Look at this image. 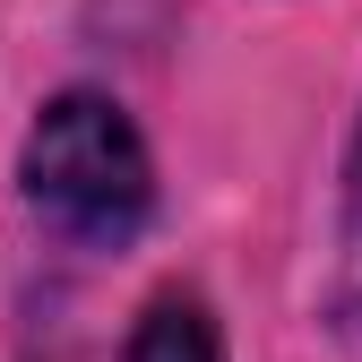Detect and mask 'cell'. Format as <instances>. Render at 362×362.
<instances>
[{"instance_id":"cell-3","label":"cell","mask_w":362,"mask_h":362,"mask_svg":"<svg viewBox=\"0 0 362 362\" xmlns=\"http://www.w3.org/2000/svg\"><path fill=\"white\" fill-rule=\"evenodd\" d=\"M354 276H362V164H354Z\"/></svg>"},{"instance_id":"cell-1","label":"cell","mask_w":362,"mask_h":362,"mask_svg":"<svg viewBox=\"0 0 362 362\" xmlns=\"http://www.w3.org/2000/svg\"><path fill=\"white\" fill-rule=\"evenodd\" d=\"M26 199L52 233L86 242V250H121L156 207V173L129 112L112 95H52L26 129Z\"/></svg>"},{"instance_id":"cell-2","label":"cell","mask_w":362,"mask_h":362,"mask_svg":"<svg viewBox=\"0 0 362 362\" xmlns=\"http://www.w3.org/2000/svg\"><path fill=\"white\" fill-rule=\"evenodd\" d=\"M129 362H224V337L207 320V302L164 293L147 320H139V337H129Z\"/></svg>"}]
</instances>
